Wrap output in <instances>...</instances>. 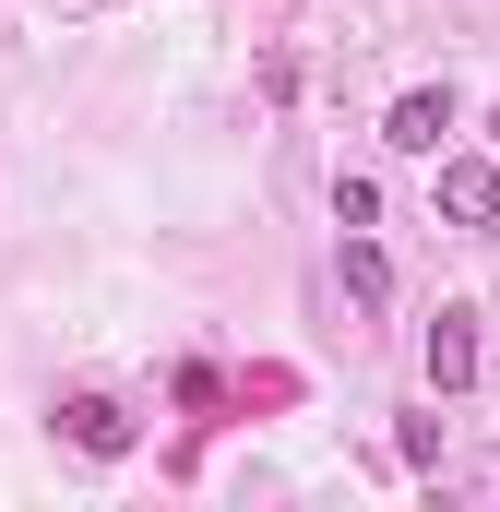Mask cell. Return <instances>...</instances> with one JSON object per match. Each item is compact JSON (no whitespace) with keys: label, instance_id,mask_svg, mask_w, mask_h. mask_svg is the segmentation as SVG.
Returning a JSON list of instances; mask_svg holds the SVG:
<instances>
[{"label":"cell","instance_id":"obj_1","mask_svg":"<svg viewBox=\"0 0 500 512\" xmlns=\"http://www.w3.org/2000/svg\"><path fill=\"white\" fill-rule=\"evenodd\" d=\"M381 143H393V155H441V143H453V84H405V96L381 108Z\"/></svg>","mask_w":500,"mask_h":512},{"label":"cell","instance_id":"obj_2","mask_svg":"<svg viewBox=\"0 0 500 512\" xmlns=\"http://www.w3.org/2000/svg\"><path fill=\"white\" fill-rule=\"evenodd\" d=\"M60 441H72V453H96V465H120L143 429H131V405H120V393H72V405H60Z\"/></svg>","mask_w":500,"mask_h":512},{"label":"cell","instance_id":"obj_3","mask_svg":"<svg viewBox=\"0 0 500 512\" xmlns=\"http://www.w3.org/2000/svg\"><path fill=\"white\" fill-rule=\"evenodd\" d=\"M441 215L453 227H500V167L489 155H441Z\"/></svg>","mask_w":500,"mask_h":512},{"label":"cell","instance_id":"obj_4","mask_svg":"<svg viewBox=\"0 0 500 512\" xmlns=\"http://www.w3.org/2000/svg\"><path fill=\"white\" fill-rule=\"evenodd\" d=\"M417 358H429V393H465V382H477V310H441Z\"/></svg>","mask_w":500,"mask_h":512},{"label":"cell","instance_id":"obj_5","mask_svg":"<svg viewBox=\"0 0 500 512\" xmlns=\"http://www.w3.org/2000/svg\"><path fill=\"white\" fill-rule=\"evenodd\" d=\"M346 298H358V310H381V298H393V262L370 251V227H346Z\"/></svg>","mask_w":500,"mask_h":512},{"label":"cell","instance_id":"obj_6","mask_svg":"<svg viewBox=\"0 0 500 512\" xmlns=\"http://www.w3.org/2000/svg\"><path fill=\"white\" fill-rule=\"evenodd\" d=\"M334 227H381V191H370V179H334Z\"/></svg>","mask_w":500,"mask_h":512},{"label":"cell","instance_id":"obj_7","mask_svg":"<svg viewBox=\"0 0 500 512\" xmlns=\"http://www.w3.org/2000/svg\"><path fill=\"white\" fill-rule=\"evenodd\" d=\"M489 143H500V108H489Z\"/></svg>","mask_w":500,"mask_h":512}]
</instances>
